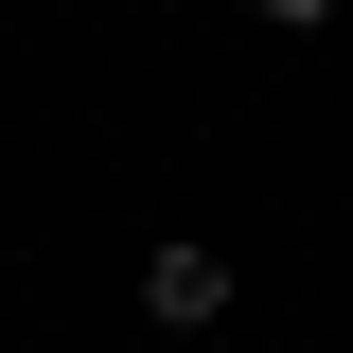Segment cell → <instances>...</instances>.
Listing matches in <instances>:
<instances>
[{
  "label": "cell",
  "mask_w": 353,
  "mask_h": 353,
  "mask_svg": "<svg viewBox=\"0 0 353 353\" xmlns=\"http://www.w3.org/2000/svg\"><path fill=\"white\" fill-rule=\"evenodd\" d=\"M141 318H159V336H212V318H230V248L159 230V248H141Z\"/></svg>",
  "instance_id": "6da1fadb"
},
{
  "label": "cell",
  "mask_w": 353,
  "mask_h": 353,
  "mask_svg": "<svg viewBox=\"0 0 353 353\" xmlns=\"http://www.w3.org/2000/svg\"><path fill=\"white\" fill-rule=\"evenodd\" d=\"M248 18H283V36H336V18H353V0H248Z\"/></svg>",
  "instance_id": "7a4b0ae2"
}]
</instances>
